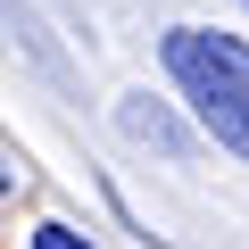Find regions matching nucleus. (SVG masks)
Segmentation results:
<instances>
[{
	"mask_svg": "<svg viewBox=\"0 0 249 249\" xmlns=\"http://www.w3.org/2000/svg\"><path fill=\"white\" fill-rule=\"evenodd\" d=\"M158 58L175 75V91L191 100V116L216 133V150L249 158V50L224 34H199V25H175L158 42Z\"/></svg>",
	"mask_w": 249,
	"mask_h": 249,
	"instance_id": "nucleus-1",
	"label": "nucleus"
},
{
	"mask_svg": "<svg viewBox=\"0 0 249 249\" xmlns=\"http://www.w3.org/2000/svg\"><path fill=\"white\" fill-rule=\"evenodd\" d=\"M124 133H133V142H158V150H183V133L166 124V108H142V100H124Z\"/></svg>",
	"mask_w": 249,
	"mask_h": 249,
	"instance_id": "nucleus-2",
	"label": "nucleus"
},
{
	"mask_svg": "<svg viewBox=\"0 0 249 249\" xmlns=\"http://www.w3.org/2000/svg\"><path fill=\"white\" fill-rule=\"evenodd\" d=\"M34 249H91V241H83V232H67V224H42V232H34Z\"/></svg>",
	"mask_w": 249,
	"mask_h": 249,
	"instance_id": "nucleus-3",
	"label": "nucleus"
}]
</instances>
